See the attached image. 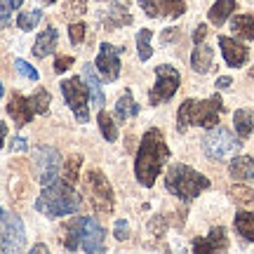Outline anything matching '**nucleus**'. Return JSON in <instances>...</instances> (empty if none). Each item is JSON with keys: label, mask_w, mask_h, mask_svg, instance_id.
<instances>
[{"label": "nucleus", "mask_w": 254, "mask_h": 254, "mask_svg": "<svg viewBox=\"0 0 254 254\" xmlns=\"http://www.w3.org/2000/svg\"><path fill=\"white\" fill-rule=\"evenodd\" d=\"M170 158V148L165 144V136L160 129H148L139 144V151H136V160H134V174L136 182L151 189L158 179V174L163 170V165L167 163Z\"/></svg>", "instance_id": "f257e3e1"}, {"label": "nucleus", "mask_w": 254, "mask_h": 254, "mask_svg": "<svg viewBox=\"0 0 254 254\" xmlns=\"http://www.w3.org/2000/svg\"><path fill=\"white\" fill-rule=\"evenodd\" d=\"M36 209L45 217H68L80 209V195L73 190V184L66 179H57L43 186V193L36 200Z\"/></svg>", "instance_id": "f03ea898"}, {"label": "nucleus", "mask_w": 254, "mask_h": 254, "mask_svg": "<svg viewBox=\"0 0 254 254\" xmlns=\"http://www.w3.org/2000/svg\"><path fill=\"white\" fill-rule=\"evenodd\" d=\"M219 113H224V101H221L219 94L209 97V99H202V101L186 99L179 106V113H177V129L186 132L193 125L212 129L219 123Z\"/></svg>", "instance_id": "7ed1b4c3"}, {"label": "nucleus", "mask_w": 254, "mask_h": 254, "mask_svg": "<svg viewBox=\"0 0 254 254\" xmlns=\"http://www.w3.org/2000/svg\"><path fill=\"white\" fill-rule=\"evenodd\" d=\"M165 189L170 190L172 195L182 200H193L198 198L205 189H209V179L205 174L195 172L189 165H172L167 174H165Z\"/></svg>", "instance_id": "20e7f679"}, {"label": "nucleus", "mask_w": 254, "mask_h": 254, "mask_svg": "<svg viewBox=\"0 0 254 254\" xmlns=\"http://www.w3.org/2000/svg\"><path fill=\"white\" fill-rule=\"evenodd\" d=\"M240 148H243L240 136H236L226 127H212L202 136V151L209 160H226L231 155H236Z\"/></svg>", "instance_id": "39448f33"}, {"label": "nucleus", "mask_w": 254, "mask_h": 254, "mask_svg": "<svg viewBox=\"0 0 254 254\" xmlns=\"http://www.w3.org/2000/svg\"><path fill=\"white\" fill-rule=\"evenodd\" d=\"M85 189H87V195H90V202L94 212L99 214H111L113 207H116V200H113V189H111L109 179L99 172V170H92L85 179Z\"/></svg>", "instance_id": "423d86ee"}, {"label": "nucleus", "mask_w": 254, "mask_h": 254, "mask_svg": "<svg viewBox=\"0 0 254 254\" xmlns=\"http://www.w3.org/2000/svg\"><path fill=\"white\" fill-rule=\"evenodd\" d=\"M62 92L64 99L68 104V109L73 111V116L78 123H87L90 120V90L82 78H68L62 80Z\"/></svg>", "instance_id": "0eeeda50"}, {"label": "nucleus", "mask_w": 254, "mask_h": 254, "mask_svg": "<svg viewBox=\"0 0 254 254\" xmlns=\"http://www.w3.org/2000/svg\"><path fill=\"white\" fill-rule=\"evenodd\" d=\"M179 85H182V75H179V71L174 66H170V64L155 66V85H153V90H151V94H148L151 106L170 101L177 94Z\"/></svg>", "instance_id": "6e6552de"}, {"label": "nucleus", "mask_w": 254, "mask_h": 254, "mask_svg": "<svg viewBox=\"0 0 254 254\" xmlns=\"http://www.w3.org/2000/svg\"><path fill=\"white\" fill-rule=\"evenodd\" d=\"M26 245V231L21 219L14 214H5L0 221V250L2 252H19Z\"/></svg>", "instance_id": "1a4fd4ad"}, {"label": "nucleus", "mask_w": 254, "mask_h": 254, "mask_svg": "<svg viewBox=\"0 0 254 254\" xmlns=\"http://www.w3.org/2000/svg\"><path fill=\"white\" fill-rule=\"evenodd\" d=\"M33 160H36V172H38V182L47 186V184L57 182L59 177V153L52 146H38L33 151Z\"/></svg>", "instance_id": "9d476101"}, {"label": "nucleus", "mask_w": 254, "mask_h": 254, "mask_svg": "<svg viewBox=\"0 0 254 254\" xmlns=\"http://www.w3.org/2000/svg\"><path fill=\"white\" fill-rule=\"evenodd\" d=\"M78 226V238H80V247L90 254H101L104 252V236L106 231L94 221L92 217H80L75 219Z\"/></svg>", "instance_id": "9b49d317"}, {"label": "nucleus", "mask_w": 254, "mask_h": 254, "mask_svg": "<svg viewBox=\"0 0 254 254\" xmlns=\"http://www.w3.org/2000/svg\"><path fill=\"white\" fill-rule=\"evenodd\" d=\"M125 52V47H116V45H109V43H104L99 47V55H97V71L101 73V78L104 80H118L120 75V55Z\"/></svg>", "instance_id": "f8f14e48"}, {"label": "nucleus", "mask_w": 254, "mask_h": 254, "mask_svg": "<svg viewBox=\"0 0 254 254\" xmlns=\"http://www.w3.org/2000/svg\"><path fill=\"white\" fill-rule=\"evenodd\" d=\"M139 5L146 12V17L153 19H179L186 12L184 0H139Z\"/></svg>", "instance_id": "ddd939ff"}, {"label": "nucleus", "mask_w": 254, "mask_h": 254, "mask_svg": "<svg viewBox=\"0 0 254 254\" xmlns=\"http://www.w3.org/2000/svg\"><path fill=\"white\" fill-rule=\"evenodd\" d=\"M228 250V238L226 231L221 226H214L209 231V236L193 240V252L195 254H209V252H224Z\"/></svg>", "instance_id": "4468645a"}, {"label": "nucleus", "mask_w": 254, "mask_h": 254, "mask_svg": "<svg viewBox=\"0 0 254 254\" xmlns=\"http://www.w3.org/2000/svg\"><path fill=\"white\" fill-rule=\"evenodd\" d=\"M7 113L9 118L14 120L17 127H24L33 120V106H31V99H26L24 94H12L9 97V104H7Z\"/></svg>", "instance_id": "2eb2a0df"}, {"label": "nucleus", "mask_w": 254, "mask_h": 254, "mask_svg": "<svg viewBox=\"0 0 254 254\" xmlns=\"http://www.w3.org/2000/svg\"><path fill=\"white\" fill-rule=\"evenodd\" d=\"M219 47H221V55H224V59H226L228 66H233V68L245 66L247 47L243 45V43H238V40H233V38L219 36Z\"/></svg>", "instance_id": "dca6fc26"}, {"label": "nucleus", "mask_w": 254, "mask_h": 254, "mask_svg": "<svg viewBox=\"0 0 254 254\" xmlns=\"http://www.w3.org/2000/svg\"><path fill=\"white\" fill-rule=\"evenodd\" d=\"M82 80H85L87 90H90V101L97 106V109H101V106L106 104V97H104L101 80H99V75H97V66L85 64V66H82Z\"/></svg>", "instance_id": "f3484780"}, {"label": "nucleus", "mask_w": 254, "mask_h": 254, "mask_svg": "<svg viewBox=\"0 0 254 254\" xmlns=\"http://www.w3.org/2000/svg\"><path fill=\"white\" fill-rule=\"evenodd\" d=\"M212 64H214V50L205 43L195 45L193 55H190V68L195 73H209L212 71Z\"/></svg>", "instance_id": "a211bd4d"}, {"label": "nucleus", "mask_w": 254, "mask_h": 254, "mask_svg": "<svg viewBox=\"0 0 254 254\" xmlns=\"http://www.w3.org/2000/svg\"><path fill=\"white\" fill-rule=\"evenodd\" d=\"M104 24H106L109 28L129 26V24H132V14H129V7H125V5H123V2H118V0H111L109 14L104 17Z\"/></svg>", "instance_id": "6ab92c4d"}, {"label": "nucleus", "mask_w": 254, "mask_h": 254, "mask_svg": "<svg viewBox=\"0 0 254 254\" xmlns=\"http://www.w3.org/2000/svg\"><path fill=\"white\" fill-rule=\"evenodd\" d=\"M228 172L238 182H254V158H250V155L233 158L231 165H228Z\"/></svg>", "instance_id": "aec40b11"}, {"label": "nucleus", "mask_w": 254, "mask_h": 254, "mask_svg": "<svg viewBox=\"0 0 254 254\" xmlns=\"http://www.w3.org/2000/svg\"><path fill=\"white\" fill-rule=\"evenodd\" d=\"M57 38H59L57 28L47 26L45 31L36 38V43H33V55H36L38 59H45L47 55H52V50L57 47Z\"/></svg>", "instance_id": "412c9836"}, {"label": "nucleus", "mask_w": 254, "mask_h": 254, "mask_svg": "<svg viewBox=\"0 0 254 254\" xmlns=\"http://www.w3.org/2000/svg\"><path fill=\"white\" fill-rule=\"evenodd\" d=\"M236 0H217L212 7H209V21L214 26H224L228 21V17L236 12Z\"/></svg>", "instance_id": "4be33fe9"}, {"label": "nucleus", "mask_w": 254, "mask_h": 254, "mask_svg": "<svg viewBox=\"0 0 254 254\" xmlns=\"http://www.w3.org/2000/svg\"><path fill=\"white\" fill-rule=\"evenodd\" d=\"M231 31L243 40H254V17L252 14H238L231 19Z\"/></svg>", "instance_id": "5701e85b"}, {"label": "nucleus", "mask_w": 254, "mask_h": 254, "mask_svg": "<svg viewBox=\"0 0 254 254\" xmlns=\"http://www.w3.org/2000/svg\"><path fill=\"white\" fill-rule=\"evenodd\" d=\"M233 226L247 243H254V212H238L233 219Z\"/></svg>", "instance_id": "b1692460"}, {"label": "nucleus", "mask_w": 254, "mask_h": 254, "mask_svg": "<svg viewBox=\"0 0 254 254\" xmlns=\"http://www.w3.org/2000/svg\"><path fill=\"white\" fill-rule=\"evenodd\" d=\"M233 123H236V132H238V136H240V139H247V136L252 134V129H254L252 111L238 109L236 113H233Z\"/></svg>", "instance_id": "393cba45"}, {"label": "nucleus", "mask_w": 254, "mask_h": 254, "mask_svg": "<svg viewBox=\"0 0 254 254\" xmlns=\"http://www.w3.org/2000/svg\"><path fill=\"white\" fill-rule=\"evenodd\" d=\"M136 113H139V104L134 101L132 92L127 90L125 94L118 99V104H116V118H118V120H127V118H134Z\"/></svg>", "instance_id": "a878e982"}, {"label": "nucleus", "mask_w": 254, "mask_h": 254, "mask_svg": "<svg viewBox=\"0 0 254 254\" xmlns=\"http://www.w3.org/2000/svg\"><path fill=\"white\" fill-rule=\"evenodd\" d=\"M151 28H141L139 33H136V50H139V59L141 62H148L151 57H153V47H151Z\"/></svg>", "instance_id": "bb28decb"}, {"label": "nucleus", "mask_w": 254, "mask_h": 254, "mask_svg": "<svg viewBox=\"0 0 254 254\" xmlns=\"http://www.w3.org/2000/svg\"><path fill=\"white\" fill-rule=\"evenodd\" d=\"M97 123H99V129H101V134H104V139H106V141H116V139H118V127H116L113 118H111L106 111H99Z\"/></svg>", "instance_id": "cd10ccee"}, {"label": "nucleus", "mask_w": 254, "mask_h": 254, "mask_svg": "<svg viewBox=\"0 0 254 254\" xmlns=\"http://www.w3.org/2000/svg\"><path fill=\"white\" fill-rule=\"evenodd\" d=\"M40 19H43V9H26L17 17V26L21 31H33L40 24Z\"/></svg>", "instance_id": "c85d7f7f"}, {"label": "nucleus", "mask_w": 254, "mask_h": 254, "mask_svg": "<svg viewBox=\"0 0 254 254\" xmlns=\"http://www.w3.org/2000/svg\"><path fill=\"white\" fill-rule=\"evenodd\" d=\"M80 165H82V155H71L66 165H64V179L68 184H75L78 182V177H80Z\"/></svg>", "instance_id": "c756f323"}, {"label": "nucleus", "mask_w": 254, "mask_h": 254, "mask_svg": "<svg viewBox=\"0 0 254 254\" xmlns=\"http://www.w3.org/2000/svg\"><path fill=\"white\" fill-rule=\"evenodd\" d=\"M31 99V106H33V111L36 113H40V116H45L47 109H50V104H52V97H50V92L47 90H38L33 97H28Z\"/></svg>", "instance_id": "7c9ffc66"}, {"label": "nucleus", "mask_w": 254, "mask_h": 254, "mask_svg": "<svg viewBox=\"0 0 254 254\" xmlns=\"http://www.w3.org/2000/svg\"><path fill=\"white\" fill-rule=\"evenodd\" d=\"M24 0H0V28L9 26L12 21V9H17Z\"/></svg>", "instance_id": "2f4dec72"}, {"label": "nucleus", "mask_w": 254, "mask_h": 254, "mask_svg": "<svg viewBox=\"0 0 254 254\" xmlns=\"http://www.w3.org/2000/svg\"><path fill=\"white\" fill-rule=\"evenodd\" d=\"M228 193L233 195V200L243 202V205H252L254 207V189H247V186H231Z\"/></svg>", "instance_id": "473e14b6"}, {"label": "nucleus", "mask_w": 254, "mask_h": 254, "mask_svg": "<svg viewBox=\"0 0 254 254\" xmlns=\"http://www.w3.org/2000/svg\"><path fill=\"white\" fill-rule=\"evenodd\" d=\"M87 12L85 0H66L64 2V17H82Z\"/></svg>", "instance_id": "72a5a7b5"}, {"label": "nucleus", "mask_w": 254, "mask_h": 254, "mask_svg": "<svg viewBox=\"0 0 254 254\" xmlns=\"http://www.w3.org/2000/svg\"><path fill=\"white\" fill-rule=\"evenodd\" d=\"M85 33H87V26L85 24H71L68 26V40H71V45H80L82 40H85Z\"/></svg>", "instance_id": "f704fd0d"}, {"label": "nucleus", "mask_w": 254, "mask_h": 254, "mask_svg": "<svg viewBox=\"0 0 254 254\" xmlns=\"http://www.w3.org/2000/svg\"><path fill=\"white\" fill-rule=\"evenodd\" d=\"M14 68L19 71V75H24L28 80H38V78H40V73H38L28 62H24V59H17V62H14Z\"/></svg>", "instance_id": "c9c22d12"}, {"label": "nucleus", "mask_w": 254, "mask_h": 254, "mask_svg": "<svg viewBox=\"0 0 254 254\" xmlns=\"http://www.w3.org/2000/svg\"><path fill=\"white\" fill-rule=\"evenodd\" d=\"M127 233H129L127 221H125V219H118V221H116V228H113V236H116V240H120V243H123V240L127 238Z\"/></svg>", "instance_id": "e433bc0d"}, {"label": "nucleus", "mask_w": 254, "mask_h": 254, "mask_svg": "<svg viewBox=\"0 0 254 254\" xmlns=\"http://www.w3.org/2000/svg\"><path fill=\"white\" fill-rule=\"evenodd\" d=\"M71 66H73V57H57V62H55V71L57 73L68 71Z\"/></svg>", "instance_id": "4c0bfd02"}, {"label": "nucleus", "mask_w": 254, "mask_h": 254, "mask_svg": "<svg viewBox=\"0 0 254 254\" xmlns=\"http://www.w3.org/2000/svg\"><path fill=\"white\" fill-rule=\"evenodd\" d=\"M26 148H28V144L24 136H14L12 144H9V151H12V153H14V151H26Z\"/></svg>", "instance_id": "58836bf2"}, {"label": "nucleus", "mask_w": 254, "mask_h": 254, "mask_svg": "<svg viewBox=\"0 0 254 254\" xmlns=\"http://www.w3.org/2000/svg\"><path fill=\"white\" fill-rule=\"evenodd\" d=\"M207 31H209V28L205 26V24H200V26L195 28V33H193V43H195V45H200V43L205 40V36H207Z\"/></svg>", "instance_id": "ea45409f"}, {"label": "nucleus", "mask_w": 254, "mask_h": 254, "mask_svg": "<svg viewBox=\"0 0 254 254\" xmlns=\"http://www.w3.org/2000/svg\"><path fill=\"white\" fill-rule=\"evenodd\" d=\"M177 38H179V28H167V31H163L160 40H163V43H172Z\"/></svg>", "instance_id": "a19ab883"}, {"label": "nucleus", "mask_w": 254, "mask_h": 254, "mask_svg": "<svg viewBox=\"0 0 254 254\" xmlns=\"http://www.w3.org/2000/svg\"><path fill=\"white\" fill-rule=\"evenodd\" d=\"M231 85H233V80H231L228 75H221V78H217V87H219V90H228Z\"/></svg>", "instance_id": "79ce46f5"}, {"label": "nucleus", "mask_w": 254, "mask_h": 254, "mask_svg": "<svg viewBox=\"0 0 254 254\" xmlns=\"http://www.w3.org/2000/svg\"><path fill=\"white\" fill-rule=\"evenodd\" d=\"M5 136H7V125H5V123H0V148L5 146Z\"/></svg>", "instance_id": "37998d69"}, {"label": "nucleus", "mask_w": 254, "mask_h": 254, "mask_svg": "<svg viewBox=\"0 0 254 254\" xmlns=\"http://www.w3.org/2000/svg\"><path fill=\"white\" fill-rule=\"evenodd\" d=\"M33 252H47V247L45 245H36L33 247Z\"/></svg>", "instance_id": "c03bdc74"}, {"label": "nucleus", "mask_w": 254, "mask_h": 254, "mask_svg": "<svg viewBox=\"0 0 254 254\" xmlns=\"http://www.w3.org/2000/svg\"><path fill=\"white\" fill-rule=\"evenodd\" d=\"M43 2H47V5H55L57 0H43Z\"/></svg>", "instance_id": "a18cd8bd"}, {"label": "nucleus", "mask_w": 254, "mask_h": 254, "mask_svg": "<svg viewBox=\"0 0 254 254\" xmlns=\"http://www.w3.org/2000/svg\"><path fill=\"white\" fill-rule=\"evenodd\" d=\"M2 92H5V90H2V82H0V99H2Z\"/></svg>", "instance_id": "49530a36"}, {"label": "nucleus", "mask_w": 254, "mask_h": 254, "mask_svg": "<svg viewBox=\"0 0 254 254\" xmlns=\"http://www.w3.org/2000/svg\"><path fill=\"white\" fill-rule=\"evenodd\" d=\"M2 219H5V212H2V209H0V221H2Z\"/></svg>", "instance_id": "de8ad7c7"}]
</instances>
